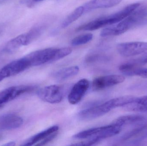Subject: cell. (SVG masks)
<instances>
[{
	"label": "cell",
	"instance_id": "obj_1",
	"mask_svg": "<svg viewBox=\"0 0 147 146\" xmlns=\"http://www.w3.org/2000/svg\"><path fill=\"white\" fill-rule=\"evenodd\" d=\"M140 7L120 22L103 29L100 33V36L107 37L118 36L137 25L145 19L147 13L146 7Z\"/></svg>",
	"mask_w": 147,
	"mask_h": 146
},
{
	"label": "cell",
	"instance_id": "obj_3",
	"mask_svg": "<svg viewBox=\"0 0 147 146\" xmlns=\"http://www.w3.org/2000/svg\"><path fill=\"white\" fill-rule=\"evenodd\" d=\"M122 127L111 123L107 126L90 129L74 135V139H98L100 141L113 137L121 131Z\"/></svg>",
	"mask_w": 147,
	"mask_h": 146
},
{
	"label": "cell",
	"instance_id": "obj_16",
	"mask_svg": "<svg viewBox=\"0 0 147 146\" xmlns=\"http://www.w3.org/2000/svg\"><path fill=\"white\" fill-rule=\"evenodd\" d=\"M127 111L144 112L147 111V96L136 98L131 103L123 106Z\"/></svg>",
	"mask_w": 147,
	"mask_h": 146
},
{
	"label": "cell",
	"instance_id": "obj_20",
	"mask_svg": "<svg viewBox=\"0 0 147 146\" xmlns=\"http://www.w3.org/2000/svg\"><path fill=\"white\" fill-rule=\"evenodd\" d=\"M93 38L92 33H88L82 34L74 37L71 41V44L73 46H78L85 44L91 41Z\"/></svg>",
	"mask_w": 147,
	"mask_h": 146
},
{
	"label": "cell",
	"instance_id": "obj_25",
	"mask_svg": "<svg viewBox=\"0 0 147 146\" xmlns=\"http://www.w3.org/2000/svg\"><path fill=\"white\" fill-rule=\"evenodd\" d=\"M37 0H20L21 3L27 5L28 7H32L37 3Z\"/></svg>",
	"mask_w": 147,
	"mask_h": 146
},
{
	"label": "cell",
	"instance_id": "obj_23",
	"mask_svg": "<svg viewBox=\"0 0 147 146\" xmlns=\"http://www.w3.org/2000/svg\"><path fill=\"white\" fill-rule=\"evenodd\" d=\"M58 135V131L57 132H54V133H53L51 134L50 135H48L47 137L44 139L43 140L41 141L40 142L38 143V144H36V145L38 146H43L45 145H46L47 143H49V142L51 141H52L53 140L56 136L57 135Z\"/></svg>",
	"mask_w": 147,
	"mask_h": 146
},
{
	"label": "cell",
	"instance_id": "obj_21",
	"mask_svg": "<svg viewBox=\"0 0 147 146\" xmlns=\"http://www.w3.org/2000/svg\"><path fill=\"white\" fill-rule=\"evenodd\" d=\"M139 68L134 63H128L122 64L119 67V70L123 74L127 75H134L135 72Z\"/></svg>",
	"mask_w": 147,
	"mask_h": 146
},
{
	"label": "cell",
	"instance_id": "obj_26",
	"mask_svg": "<svg viewBox=\"0 0 147 146\" xmlns=\"http://www.w3.org/2000/svg\"><path fill=\"white\" fill-rule=\"evenodd\" d=\"M140 62L142 63H147V52L145 53V54L141 57L140 59Z\"/></svg>",
	"mask_w": 147,
	"mask_h": 146
},
{
	"label": "cell",
	"instance_id": "obj_19",
	"mask_svg": "<svg viewBox=\"0 0 147 146\" xmlns=\"http://www.w3.org/2000/svg\"><path fill=\"white\" fill-rule=\"evenodd\" d=\"M84 13V8L83 6H80L76 8L63 21L61 27L62 28H65L67 27L71 24L73 23L75 21L78 20Z\"/></svg>",
	"mask_w": 147,
	"mask_h": 146
},
{
	"label": "cell",
	"instance_id": "obj_17",
	"mask_svg": "<svg viewBox=\"0 0 147 146\" xmlns=\"http://www.w3.org/2000/svg\"><path fill=\"white\" fill-rule=\"evenodd\" d=\"M79 72L78 66H71L64 68L55 72L53 77L56 80L63 81L77 75Z\"/></svg>",
	"mask_w": 147,
	"mask_h": 146
},
{
	"label": "cell",
	"instance_id": "obj_2",
	"mask_svg": "<svg viewBox=\"0 0 147 146\" xmlns=\"http://www.w3.org/2000/svg\"><path fill=\"white\" fill-rule=\"evenodd\" d=\"M141 6L139 3L129 4L120 11L110 15L97 18L82 25L84 31H93L115 25L127 17Z\"/></svg>",
	"mask_w": 147,
	"mask_h": 146
},
{
	"label": "cell",
	"instance_id": "obj_4",
	"mask_svg": "<svg viewBox=\"0 0 147 146\" xmlns=\"http://www.w3.org/2000/svg\"><path fill=\"white\" fill-rule=\"evenodd\" d=\"M57 48H50L39 50L24 57L29 67L40 66L55 61Z\"/></svg>",
	"mask_w": 147,
	"mask_h": 146
},
{
	"label": "cell",
	"instance_id": "obj_11",
	"mask_svg": "<svg viewBox=\"0 0 147 146\" xmlns=\"http://www.w3.org/2000/svg\"><path fill=\"white\" fill-rule=\"evenodd\" d=\"M90 87V82L85 79L77 82L71 89L69 96L68 101L71 105L78 104L81 101Z\"/></svg>",
	"mask_w": 147,
	"mask_h": 146
},
{
	"label": "cell",
	"instance_id": "obj_13",
	"mask_svg": "<svg viewBox=\"0 0 147 146\" xmlns=\"http://www.w3.org/2000/svg\"><path fill=\"white\" fill-rule=\"evenodd\" d=\"M123 0H91L85 3L84 13L98 9L112 7L121 3Z\"/></svg>",
	"mask_w": 147,
	"mask_h": 146
},
{
	"label": "cell",
	"instance_id": "obj_27",
	"mask_svg": "<svg viewBox=\"0 0 147 146\" xmlns=\"http://www.w3.org/2000/svg\"><path fill=\"white\" fill-rule=\"evenodd\" d=\"M15 142L12 141V142H8L7 144L3 145L4 146H13L15 145Z\"/></svg>",
	"mask_w": 147,
	"mask_h": 146
},
{
	"label": "cell",
	"instance_id": "obj_9",
	"mask_svg": "<svg viewBox=\"0 0 147 146\" xmlns=\"http://www.w3.org/2000/svg\"><path fill=\"white\" fill-rule=\"evenodd\" d=\"M34 87L31 86L20 85L11 87L0 92V109L5 104L19 96L32 91Z\"/></svg>",
	"mask_w": 147,
	"mask_h": 146
},
{
	"label": "cell",
	"instance_id": "obj_22",
	"mask_svg": "<svg viewBox=\"0 0 147 146\" xmlns=\"http://www.w3.org/2000/svg\"><path fill=\"white\" fill-rule=\"evenodd\" d=\"M100 141V140L98 139H89L87 140L84 141H82V142H78V143H76V144H73L71 145V146H91L92 145H95L98 142Z\"/></svg>",
	"mask_w": 147,
	"mask_h": 146
},
{
	"label": "cell",
	"instance_id": "obj_12",
	"mask_svg": "<svg viewBox=\"0 0 147 146\" xmlns=\"http://www.w3.org/2000/svg\"><path fill=\"white\" fill-rule=\"evenodd\" d=\"M22 118L15 114L0 115V130H9L20 127L23 124Z\"/></svg>",
	"mask_w": 147,
	"mask_h": 146
},
{
	"label": "cell",
	"instance_id": "obj_10",
	"mask_svg": "<svg viewBox=\"0 0 147 146\" xmlns=\"http://www.w3.org/2000/svg\"><path fill=\"white\" fill-rule=\"evenodd\" d=\"M125 80L124 76L118 75L100 76L93 81L92 87L94 91H100L123 83Z\"/></svg>",
	"mask_w": 147,
	"mask_h": 146
},
{
	"label": "cell",
	"instance_id": "obj_6",
	"mask_svg": "<svg viewBox=\"0 0 147 146\" xmlns=\"http://www.w3.org/2000/svg\"><path fill=\"white\" fill-rule=\"evenodd\" d=\"M119 54L124 57L138 55L147 51V42H130L120 43L117 46Z\"/></svg>",
	"mask_w": 147,
	"mask_h": 146
},
{
	"label": "cell",
	"instance_id": "obj_8",
	"mask_svg": "<svg viewBox=\"0 0 147 146\" xmlns=\"http://www.w3.org/2000/svg\"><path fill=\"white\" fill-rule=\"evenodd\" d=\"M29 68L24 57L8 63L0 69V79L2 81L20 73Z\"/></svg>",
	"mask_w": 147,
	"mask_h": 146
},
{
	"label": "cell",
	"instance_id": "obj_14",
	"mask_svg": "<svg viewBox=\"0 0 147 146\" xmlns=\"http://www.w3.org/2000/svg\"><path fill=\"white\" fill-rule=\"evenodd\" d=\"M31 43L27 33L19 35L9 41L5 46V50L8 52L16 51L21 47Z\"/></svg>",
	"mask_w": 147,
	"mask_h": 146
},
{
	"label": "cell",
	"instance_id": "obj_24",
	"mask_svg": "<svg viewBox=\"0 0 147 146\" xmlns=\"http://www.w3.org/2000/svg\"><path fill=\"white\" fill-rule=\"evenodd\" d=\"M134 75L147 79V68H138L135 72Z\"/></svg>",
	"mask_w": 147,
	"mask_h": 146
},
{
	"label": "cell",
	"instance_id": "obj_5",
	"mask_svg": "<svg viewBox=\"0 0 147 146\" xmlns=\"http://www.w3.org/2000/svg\"><path fill=\"white\" fill-rule=\"evenodd\" d=\"M114 109L111 100L100 105L83 110L79 113L78 117L82 121H89L104 115Z\"/></svg>",
	"mask_w": 147,
	"mask_h": 146
},
{
	"label": "cell",
	"instance_id": "obj_18",
	"mask_svg": "<svg viewBox=\"0 0 147 146\" xmlns=\"http://www.w3.org/2000/svg\"><path fill=\"white\" fill-rule=\"evenodd\" d=\"M143 117L139 115H129L120 117L115 119L112 123L117 124L122 127L128 124L142 121L144 120Z\"/></svg>",
	"mask_w": 147,
	"mask_h": 146
},
{
	"label": "cell",
	"instance_id": "obj_28",
	"mask_svg": "<svg viewBox=\"0 0 147 146\" xmlns=\"http://www.w3.org/2000/svg\"><path fill=\"white\" fill-rule=\"evenodd\" d=\"M44 1V0H37V3L39 2L42 1Z\"/></svg>",
	"mask_w": 147,
	"mask_h": 146
},
{
	"label": "cell",
	"instance_id": "obj_7",
	"mask_svg": "<svg viewBox=\"0 0 147 146\" xmlns=\"http://www.w3.org/2000/svg\"><path fill=\"white\" fill-rule=\"evenodd\" d=\"M37 94L42 101L51 104L59 103L63 98V90L57 85L42 87L38 91Z\"/></svg>",
	"mask_w": 147,
	"mask_h": 146
},
{
	"label": "cell",
	"instance_id": "obj_15",
	"mask_svg": "<svg viewBox=\"0 0 147 146\" xmlns=\"http://www.w3.org/2000/svg\"><path fill=\"white\" fill-rule=\"evenodd\" d=\"M59 127L57 126H54L51 127L34 136L28 139L23 142L22 146H31L34 145L36 143H39L41 141L45 139L48 135L51 134L54 132L58 131Z\"/></svg>",
	"mask_w": 147,
	"mask_h": 146
}]
</instances>
